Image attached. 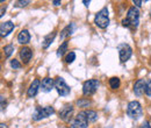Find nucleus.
<instances>
[{
	"instance_id": "f257e3e1",
	"label": "nucleus",
	"mask_w": 151,
	"mask_h": 128,
	"mask_svg": "<svg viewBox=\"0 0 151 128\" xmlns=\"http://www.w3.org/2000/svg\"><path fill=\"white\" fill-rule=\"evenodd\" d=\"M139 23V11L137 7L132 6L128 9L126 19L122 20V26L129 29H136Z\"/></svg>"
},
{
	"instance_id": "f03ea898",
	"label": "nucleus",
	"mask_w": 151,
	"mask_h": 128,
	"mask_svg": "<svg viewBox=\"0 0 151 128\" xmlns=\"http://www.w3.org/2000/svg\"><path fill=\"white\" fill-rule=\"evenodd\" d=\"M127 114L128 116L132 119V120H138L142 115H143V108H142V105L134 100V101H130L127 106Z\"/></svg>"
},
{
	"instance_id": "7ed1b4c3",
	"label": "nucleus",
	"mask_w": 151,
	"mask_h": 128,
	"mask_svg": "<svg viewBox=\"0 0 151 128\" xmlns=\"http://www.w3.org/2000/svg\"><path fill=\"white\" fill-rule=\"evenodd\" d=\"M94 23L101 29H105L108 27L109 25V17H108V9L107 7L101 8L96 14L94 18Z\"/></svg>"
},
{
	"instance_id": "20e7f679",
	"label": "nucleus",
	"mask_w": 151,
	"mask_h": 128,
	"mask_svg": "<svg viewBox=\"0 0 151 128\" xmlns=\"http://www.w3.org/2000/svg\"><path fill=\"white\" fill-rule=\"evenodd\" d=\"M54 113H55V110H54V107H51V106L36 107L34 114H33V120H34V121H40V120H42V119L49 118V116L52 115Z\"/></svg>"
},
{
	"instance_id": "39448f33",
	"label": "nucleus",
	"mask_w": 151,
	"mask_h": 128,
	"mask_svg": "<svg viewBox=\"0 0 151 128\" xmlns=\"http://www.w3.org/2000/svg\"><path fill=\"white\" fill-rule=\"evenodd\" d=\"M55 89H56L57 93H58L60 97H66V95H69L70 92H71L70 86L65 83L64 78H62V77H57L56 79H55Z\"/></svg>"
},
{
	"instance_id": "423d86ee",
	"label": "nucleus",
	"mask_w": 151,
	"mask_h": 128,
	"mask_svg": "<svg viewBox=\"0 0 151 128\" xmlns=\"http://www.w3.org/2000/svg\"><path fill=\"white\" fill-rule=\"evenodd\" d=\"M99 80L98 79H88L83 84V94L84 95H92L99 89Z\"/></svg>"
},
{
	"instance_id": "0eeeda50",
	"label": "nucleus",
	"mask_w": 151,
	"mask_h": 128,
	"mask_svg": "<svg viewBox=\"0 0 151 128\" xmlns=\"http://www.w3.org/2000/svg\"><path fill=\"white\" fill-rule=\"evenodd\" d=\"M87 126H88V120L86 118V112L81 111L77 114L75 120L71 122L70 128H87Z\"/></svg>"
},
{
	"instance_id": "6e6552de",
	"label": "nucleus",
	"mask_w": 151,
	"mask_h": 128,
	"mask_svg": "<svg viewBox=\"0 0 151 128\" xmlns=\"http://www.w3.org/2000/svg\"><path fill=\"white\" fill-rule=\"evenodd\" d=\"M132 55V47L127 43H122L119 46V56H120V61L122 63L127 62Z\"/></svg>"
},
{
	"instance_id": "1a4fd4ad",
	"label": "nucleus",
	"mask_w": 151,
	"mask_h": 128,
	"mask_svg": "<svg viewBox=\"0 0 151 128\" xmlns=\"http://www.w3.org/2000/svg\"><path fill=\"white\" fill-rule=\"evenodd\" d=\"M14 29V23L12 21H6L0 25V35L1 37L8 36Z\"/></svg>"
},
{
	"instance_id": "9d476101",
	"label": "nucleus",
	"mask_w": 151,
	"mask_h": 128,
	"mask_svg": "<svg viewBox=\"0 0 151 128\" xmlns=\"http://www.w3.org/2000/svg\"><path fill=\"white\" fill-rule=\"evenodd\" d=\"M72 113H73V107H72V105H65L62 110L59 111V118H60L63 121L68 122V121H70Z\"/></svg>"
},
{
	"instance_id": "9b49d317",
	"label": "nucleus",
	"mask_w": 151,
	"mask_h": 128,
	"mask_svg": "<svg viewBox=\"0 0 151 128\" xmlns=\"http://www.w3.org/2000/svg\"><path fill=\"white\" fill-rule=\"evenodd\" d=\"M145 85H147V80L145 79H138L134 84V93L137 97H141L143 93H145Z\"/></svg>"
},
{
	"instance_id": "f8f14e48",
	"label": "nucleus",
	"mask_w": 151,
	"mask_h": 128,
	"mask_svg": "<svg viewBox=\"0 0 151 128\" xmlns=\"http://www.w3.org/2000/svg\"><path fill=\"white\" fill-rule=\"evenodd\" d=\"M54 86H55V80H54L52 78H50V77H45V78H43L42 82H41L42 91L45 92V93L51 91V90L54 89Z\"/></svg>"
},
{
	"instance_id": "ddd939ff",
	"label": "nucleus",
	"mask_w": 151,
	"mask_h": 128,
	"mask_svg": "<svg viewBox=\"0 0 151 128\" xmlns=\"http://www.w3.org/2000/svg\"><path fill=\"white\" fill-rule=\"evenodd\" d=\"M20 57H21V59H22V62H23L24 64H28L29 61H30L32 57H33V51H32V49L28 48V47L21 48V50H20Z\"/></svg>"
},
{
	"instance_id": "4468645a",
	"label": "nucleus",
	"mask_w": 151,
	"mask_h": 128,
	"mask_svg": "<svg viewBox=\"0 0 151 128\" xmlns=\"http://www.w3.org/2000/svg\"><path fill=\"white\" fill-rule=\"evenodd\" d=\"M41 88V83H40V80L38 79H35L32 84H30V86H29V89H28V91H27V97L28 98H33V97H35L36 94H37L38 92V89Z\"/></svg>"
},
{
	"instance_id": "2eb2a0df",
	"label": "nucleus",
	"mask_w": 151,
	"mask_h": 128,
	"mask_svg": "<svg viewBox=\"0 0 151 128\" xmlns=\"http://www.w3.org/2000/svg\"><path fill=\"white\" fill-rule=\"evenodd\" d=\"M29 41H30L29 32L27 29L21 30L19 33V35H18V42H19L20 44H27V43H29Z\"/></svg>"
},
{
	"instance_id": "dca6fc26",
	"label": "nucleus",
	"mask_w": 151,
	"mask_h": 128,
	"mask_svg": "<svg viewBox=\"0 0 151 128\" xmlns=\"http://www.w3.org/2000/svg\"><path fill=\"white\" fill-rule=\"evenodd\" d=\"M75 29H76V25L73 22H71L70 25H68V26L60 32V40H64L65 37L70 36V35L75 32Z\"/></svg>"
},
{
	"instance_id": "f3484780",
	"label": "nucleus",
	"mask_w": 151,
	"mask_h": 128,
	"mask_svg": "<svg viewBox=\"0 0 151 128\" xmlns=\"http://www.w3.org/2000/svg\"><path fill=\"white\" fill-rule=\"evenodd\" d=\"M55 37H56V32H52V33H50V34H48L47 36L43 38V42H42V47H43V49H48L49 48V46L52 43V41L55 40Z\"/></svg>"
},
{
	"instance_id": "a211bd4d",
	"label": "nucleus",
	"mask_w": 151,
	"mask_h": 128,
	"mask_svg": "<svg viewBox=\"0 0 151 128\" xmlns=\"http://www.w3.org/2000/svg\"><path fill=\"white\" fill-rule=\"evenodd\" d=\"M86 112V118L88 120V122H94L98 120V113L95 111L92 110H88V111H85Z\"/></svg>"
},
{
	"instance_id": "6ab92c4d",
	"label": "nucleus",
	"mask_w": 151,
	"mask_h": 128,
	"mask_svg": "<svg viewBox=\"0 0 151 128\" xmlns=\"http://www.w3.org/2000/svg\"><path fill=\"white\" fill-rule=\"evenodd\" d=\"M68 42L65 41V42H63L60 46H59V48H58V50H57V56L58 57H62V56L65 55V53L68 51Z\"/></svg>"
},
{
	"instance_id": "aec40b11",
	"label": "nucleus",
	"mask_w": 151,
	"mask_h": 128,
	"mask_svg": "<svg viewBox=\"0 0 151 128\" xmlns=\"http://www.w3.org/2000/svg\"><path fill=\"white\" fill-rule=\"evenodd\" d=\"M120 79L117 78V77H112L111 79H109V86H111V89H113V90H116V89H119L120 88Z\"/></svg>"
},
{
	"instance_id": "412c9836",
	"label": "nucleus",
	"mask_w": 151,
	"mask_h": 128,
	"mask_svg": "<svg viewBox=\"0 0 151 128\" xmlns=\"http://www.w3.org/2000/svg\"><path fill=\"white\" fill-rule=\"evenodd\" d=\"M2 50H4L5 57H9V56L13 54V51H14V46L13 44H7V46L4 47Z\"/></svg>"
},
{
	"instance_id": "4be33fe9",
	"label": "nucleus",
	"mask_w": 151,
	"mask_h": 128,
	"mask_svg": "<svg viewBox=\"0 0 151 128\" xmlns=\"http://www.w3.org/2000/svg\"><path fill=\"white\" fill-rule=\"evenodd\" d=\"M75 59H76V53H73V51H70V53L66 55V57H65V62L69 63V64L73 63Z\"/></svg>"
},
{
	"instance_id": "5701e85b",
	"label": "nucleus",
	"mask_w": 151,
	"mask_h": 128,
	"mask_svg": "<svg viewBox=\"0 0 151 128\" xmlns=\"http://www.w3.org/2000/svg\"><path fill=\"white\" fill-rule=\"evenodd\" d=\"M11 67H12L14 70H17V69H20V68H21V64L19 63V61L12 59V61H11Z\"/></svg>"
},
{
	"instance_id": "b1692460",
	"label": "nucleus",
	"mask_w": 151,
	"mask_h": 128,
	"mask_svg": "<svg viewBox=\"0 0 151 128\" xmlns=\"http://www.w3.org/2000/svg\"><path fill=\"white\" fill-rule=\"evenodd\" d=\"M145 94L151 97V79L147 82V85H145Z\"/></svg>"
},
{
	"instance_id": "393cba45",
	"label": "nucleus",
	"mask_w": 151,
	"mask_h": 128,
	"mask_svg": "<svg viewBox=\"0 0 151 128\" xmlns=\"http://www.w3.org/2000/svg\"><path fill=\"white\" fill-rule=\"evenodd\" d=\"M91 103L88 101V100H78L77 101V105L78 106H80V107H86L87 105H90Z\"/></svg>"
},
{
	"instance_id": "a878e982",
	"label": "nucleus",
	"mask_w": 151,
	"mask_h": 128,
	"mask_svg": "<svg viewBox=\"0 0 151 128\" xmlns=\"http://www.w3.org/2000/svg\"><path fill=\"white\" fill-rule=\"evenodd\" d=\"M29 4H30V1H17L15 2V6L17 7H26Z\"/></svg>"
},
{
	"instance_id": "bb28decb",
	"label": "nucleus",
	"mask_w": 151,
	"mask_h": 128,
	"mask_svg": "<svg viewBox=\"0 0 151 128\" xmlns=\"http://www.w3.org/2000/svg\"><path fill=\"white\" fill-rule=\"evenodd\" d=\"M139 128H151V126H150V124L148 122V121H144L143 124H142V126Z\"/></svg>"
},
{
	"instance_id": "cd10ccee",
	"label": "nucleus",
	"mask_w": 151,
	"mask_h": 128,
	"mask_svg": "<svg viewBox=\"0 0 151 128\" xmlns=\"http://www.w3.org/2000/svg\"><path fill=\"white\" fill-rule=\"evenodd\" d=\"M132 4H134V5H136V7H141V6H142V4H143V1H137V0L135 1V0H134V1H132Z\"/></svg>"
},
{
	"instance_id": "c85d7f7f",
	"label": "nucleus",
	"mask_w": 151,
	"mask_h": 128,
	"mask_svg": "<svg viewBox=\"0 0 151 128\" xmlns=\"http://www.w3.org/2000/svg\"><path fill=\"white\" fill-rule=\"evenodd\" d=\"M5 105H6V101L4 100V95H1V108L2 110L5 108Z\"/></svg>"
},
{
	"instance_id": "c756f323",
	"label": "nucleus",
	"mask_w": 151,
	"mask_h": 128,
	"mask_svg": "<svg viewBox=\"0 0 151 128\" xmlns=\"http://www.w3.org/2000/svg\"><path fill=\"white\" fill-rule=\"evenodd\" d=\"M5 12H6V7H1V14H0V18H2L4 17V14H5Z\"/></svg>"
},
{
	"instance_id": "7c9ffc66",
	"label": "nucleus",
	"mask_w": 151,
	"mask_h": 128,
	"mask_svg": "<svg viewBox=\"0 0 151 128\" xmlns=\"http://www.w3.org/2000/svg\"><path fill=\"white\" fill-rule=\"evenodd\" d=\"M90 2H91L90 0H88V1H87V0H84V1H83V4H84L86 7H88V6H90Z\"/></svg>"
},
{
	"instance_id": "2f4dec72",
	"label": "nucleus",
	"mask_w": 151,
	"mask_h": 128,
	"mask_svg": "<svg viewBox=\"0 0 151 128\" xmlns=\"http://www.w3.org/2000/svg\"><path fill=\"white\" fill-rule=\"evenodd\" d=\"M52 4H54L55 6H59V5H60V1H59V0H54Z\"/></svg>"
},
{
	"instance_id": "473e14b6",
	"label": "nucleus",
	"mask_w": 151,
	"mask_h": 128,
	"mask_svg": "<svg viewBox=\"0 0 151 128\" xmlns=\"http://www.w3.org/2000/svg\"><path fill=\"white\" fill-rule=\"evenodd\" d=\"M0 127H1V128H7V126H6L5 124H1V125H0Z\"/></svg>"
},
{
	"instance_id": "72a5a7b5",
	"label": "nucleus",
	"mask_w": 151,
	"mask_h": 128,
	"mask_svg": "<svg viewBox=\"0 0 151 128\" xmlns=\"http://www.w3.org/2000/svg\"><path fill=\"white\" fill-rule=\"evenodd\" d=\"M150 14H151V13H150Z\"/></svg>"
}]
</instances>
